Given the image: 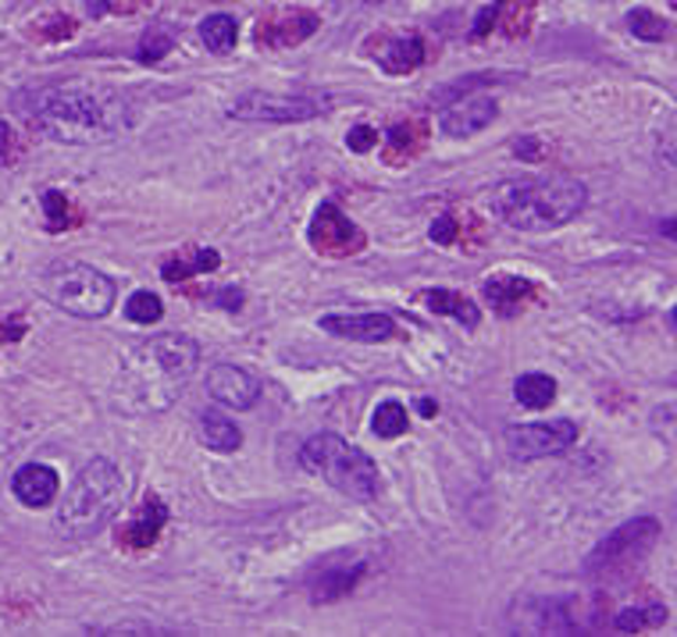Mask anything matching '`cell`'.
<instances>
[{"label":"cell","instance_id":"obj_1","mask_svg":"<svg viewBox=\"0 0 677 637\" xmlns=\"http://www.w3.org/2000/svg\"><path fill=\"white\" fill-rule=\"evenodd\" d=\"M36 132L57 143H104L136 126V107L107 86H43L14 97Z\"/></svg>","mask_w":677,"mask_h":637},{"label":"cell","instance_id":"obj_2","mask_svg":"<svg viewBox=\"0 0 677 637\" xmlns=\"http://www.w3.org/2000/svg\"><path fill=\"white\" fill-rule=\"evenodd\" d=\"M200 364L193 338L168 332L153 335L126 353L115 381V402L121 413H161L175 407Z\"/></svg>","mask_w":677,"mask_h":637},{"label":"cell","instance_id":"obj_3","mask_svg":"<svg viewBox=\"0 0 677 637\" xmlns=\"http://www.w3.org/2000/svg\"><path fill=\"white\" fill-rule=\"evenodd\" d=\"M589 190L571 175H546L503 185L496 196V214L517 231H552L584 210Z\"/></svg>","mask_w":677,"mask_h":637},{"label":"cell","instance_id":"obj_4","mask_svg":"<svg viewBox=\"0 0 677 637\" xmlns=\"http://www.w3.org/2000/svg\"><path fill=\"white\" fill-rule=\"evenodd\" d=\"M129 481L111 460H89L72 481L68 495L57 506V531L65 538H94L126 506Z\"/></svg>","mask_w":677,"mask_h":637},{"label":"cell","instance_id":"obj_5","mask_svg":"<svg viewBox=\"0 0 677 637\" xmlns=\"http://www.w3.org/2000/svg\"><path fill=\"white\" fill-rule=\"evenodd\" d=\"M300 463L353 503H372L378 495V467L372 456L343 442L338 434H314L300 449Z\"/></svg>","mask_w":677,"mask_h":637},{"label":"cell","instance_id":"obj_6","mask_svg":"<svg viewBox=\"0 0 677 637\" xmlns=\"http://www.w3.org/2000/svg\"><path fill=\"white\" fill-rule=\"evenodd\" d=\"M40 292L47 296L57 310L75 317H107L115 306V282L104 271L89 268L79 260H57L51 263L40 278Z\"/></svg>","mask_w":677,"mask_h":637},{"label":"cell","instance_id":"obj_7","mask_svg":"<svg viewBox=\"0 0 677 637\" xmlns=\"http://www.w3.org/2000/svg\"><path fill=\"white\" fill-rule=\"evenodd\" d=\"M659 541V520L656 517H635L610 531L599 546L584 555V577L592 581H617L631 573Z\"/></svg>","mask_w":677,"mask_h":637},{"label":"cell","instance_id":"obj_8","mask_svg":"<svg viewBox=\"0 0 677 637\" xmlns=\"http://www.w3.org/2000/svg\"><path fill=\"white\" fill-rule=\"evenodd\" d=\"M603 613L578 598H520L511 609V630L517 634H592Z\"/></svg>","mask_w":677,"mask_h":637},{"label":"cell","instance_id":"obj_9","mask_svg":"<svg viewBox=\"0 0 677 637\" xmlns=\"http://www.w3.org/2000/svg\"><path fill=\"white\" fill-rule=\"evenodd\" d=\"M329 111H332L329 93H279V97H275V93H246V97L233 100L228 118L286 126V121H311Z\"/></svg>","mask_w":677,"mask_h":637},{"label":"cell","instance_id":"obj_10","mask_svg":"<svg viewBox=\"0 0 677 637\" xmlns=\"http://www.w3.org/2000/svg\"><path fill=\"white\" fill-rule=\"evenodd\" d=\"M307 242H311V250L321 257L343 260V257L361 253L367 246V236L350 222L343 210H338V204L325 199V204L314 210L311 225H307Z\"/></svg>","mask_w":677,"mask_h":637},{"label":"cell","instance_id":"obj_11","mask_svg":"<svg viewBox=\"0 0 677 637\" xmlns=\"http://www.w3.org/2000/svg\"><path fill=\"white\" fill-rule=\"evenodd\" d=\"M506 453L514 460H542L560 456L578 442L574 421H542V424H511L503 431Z\"/></svg>","mask_w":677,"mask_h":637},{"label":"cell","instance_id":"obj_12","mask_svg":"<svg viewBox=\"0 0 677 637\" xmlns=\"http://www.w3.org/2000/svg\"><path fill=\"white\" fill-rule=\"evenodd\" d=\"M204 385H207V396L228 410H246L260 399V381L246 367H236V364L211 367Z\"/></svg>","mask_w":677,"mask_h":637},{"label":"cell","instance_id":"obj_13","mask_svg":"<svg viewBox=\"0 0 677 637\" xmlns=\"http://www.w3.org/2000/svg\"><path fill=\"white\" fill-rule=\"evenodd\" d=\"M361 577H364V559H350V563H343V555L325 559V563L311 573V598L318 605L335 602V598L350 595Z\"/></svg>","mask_w":677,"mask_h":637},{"label":"cell","instance_id":"obj_14","mask_svg":"<svg viewBox=\"0 0 677 637\" xmlns=\"http://www.w3.org/2000/svg\"><path fill=\"white\" fill-rule=\"evenodd\" d=\"M499 115V104L492 97H479V93H471V97L450 104V111L442 115V132L445 136H456V139H468L474 132L488 129L492 121Z\"/></svg>","mask_w":677,"mask_h":637},{"label":"cell","instance_id":"obj_15","mask_svg":"<svg viewBox=\"0 0 677 637\" xmlns=\"http://www.w3.org/2000/svg\"><path fill=\"white\" fill-rule=\"evenodd\" d=\"M321 328L346 342H389L396 335V321L389 314H329Z\"/></svg>","mask_w":677,"mask_h":637},{"label":"cell","instance_id":"obj_16","mask_svg":"<svg viewBox=\"0 0 677 637\" xmlns=\"http://www.w3.org/2000/svg\"><path fill=\"white\" fill-rule=\"evenodd\" d=\"M318 25H321V19H318L314 11H282L279 19L260 22L257 43L260 46H271V51H286V46H297L307 36H314Z\"/></svg>","mask_w":677,"mask_h":637},{"label":"cell","instance_id":"obj_17","mask_svg":"<svg viewBox=\"0 0 677 637\" xmlns=\"http://www.w3.org/2000/svg\"><path fill=\"white\" fill-rule=\"evenodd\" d=\"M11 492L22 506L43 509V506H51L57 495V474L47 463H25V467H19V474L11 477Z\"/></svg>","mask_w":677,"mask_h":637},{"label":"cell","instance_id":"obj_18","mask_svg":"<svg viewBox=\"0 0 677 637\" xmlns=\"http://www.w3.org/2000/svg\"><path fill=\"white\" fill-rule=\"evenodd\" d=\"M482 300L496 310V314L514 317L528 300H535V285L520 274H492L482 285Z\"/></svg>","mask_w":677,"mask_h":637},{"label":"cell","instance_id":"obj_19","mask_svg":"<svg viewBox=\"0 0 677 637\" xmlns=\"http://www.w3.org/2000/svg\"><path fill=\"white\" fill-rule=\"evenodd\" d=\"M164 520H168V506L158 499V495H147L143 506L136 509V517H132L126 527H121L118 541H121L126 549H147V546H153V541H158Z\"/></svg>","mask_w":677,"mask_h":637},{"label":"cell","instance_id":"obj_20","mask_svg":"<svg viewBox=\"0 0 677 637\" xmlns=\"http://www.w3.org/2000/svg\"><path fill=\"white\" fill-rule=\"evenodd\" d=\"M372 57L382 65V72H389V75H410V72L425 61V43H421V36H410V33L389 36V40L375 43Z\"/></svg>","mask_w":677,"mask_h":637},{"label":"cell","instance_id":"obj_21","mask_svg":"<svg viewBox=\"0 0 677 637\" xmlns=\"http://www.w3.org/2000/svg\"><path fill=\"white\" fill-rule=\"evenodd\" d=\"M196 439L204 442L211 453H236V449L243 445L239 428L228 421L225 413H218V410H204V413H200Z\"/></svg>","mask_w":677,"mask_h":637},{"label":"cell","instance_id":"obj_22","mask_svg":"<svg viewBox=\"0 0 677 637\" xmlns=\"http://www.w3.org/2000/svg\"><path fill=\"white\" fill-rule=\"evenodd\" d=\"M664 624H667V605L664 602H638V605H627V609H617L610 616V630H621V634L656 630Z\"/></svg>","mask_w":677,"mask_h":637},{"label":"cell","instance_id":"obj_23","mask_svg":"<svg viewBox=\"0 0 677 637\" xmlns=\"http://www.w3.org/2000/svg\"><path fill=\"white\" fill-rule=\"evenodd\" d=\"M421 300H425L428 310H432V314H450V317H456L460 324H464V328H479V321H482L479 306H474L471 300L460 296V292H450V289H428Z\"/></svg>","mask_w":677,"mask_h":637},{"label":"cell","instance_id":"obj_24","mask_svg":"<svg viewBox=\"0 0 677 637\" xmlns=\"http://www.w3.org/2000/svg\"><path fill=\"white\" fill-rule=\"evenodd\" d=\"M425 143V126L421 121H399V126L389 129V147H386V161L389 164H404Z\"/></svg>","mask_w":677,"mask_h":637},{"label":"cell","instance_id":"obj_25","mask_svg":"<svg viewBox=\"0 0 677 637\" xmlns=\"http://www.w3.org/2000/svg\"><path fill=\"white\" fill-rule=\"evenodd\" d=\"M236 36H239V25H236L233 14H207V19L200 22V40H204V46L214 54L233 51Z\"/></svg>","mask_w":677,"mask_h":637},{"label":"cell","instance_id":"obj_26","mask_svg":"<svg viewBox=\"0 0 677 637\" xmlns=\"http://www.w3.org/2000/svg\"><path fill=\"white\" fill-rule=\"evenodd\" d=\"M514 396L520 407L528 410H546L552 399H557V381H552L549 375H520L514 381Z\"/></svg>","mask_w":677,"mask_h":637},{"label":"cell","instance_id":"obj_27","mask_svg":"<svg viewBox=\"0 0 677 637\" xmlns=\"http://www.w3.org/2000/svg\"><path fill=\"white\" fill-rule=\"evenodd\" d=\"M372 428H375L378 439H399V434L410 431V417L399 402H382V407L375 410Z\"/></svg>","mask_w":677,"mask_h":637},{"label":"cell","instance_id":"obj_28","mask_svg":"<svg viewBox=\"0 0 677 637\" xmlns=\"http://www.w3.org/2000/svg\"><path fill=\"white\" fill-rule=\"evenodd\" d=\"M172 43H175L172 29H168V25H150L147 33H143V40H140V46H136V57H140L143 65H153V61H161L168 51H172Z\"/></svg>","mask_w":677,"mask_h":637},{"label":"cell","instance_id":"obj_29","mask_svg":"<svg viewBox=\"0 0 677 637\" xmlns=\"http://www.w3.org/2000/svg\"><path fill=\"white\" fill-rule=\"evenodd\" d=\"M627 29L631 33H635L638 40H664L670 29H667V22L659 19L656 11H649V8H635V11H627Z\"/></svg>","mask_w":677,"mask_h":637},{"label":"cell","instance_id":"obj_30","mask_svg":"<svg viewBox=\"0 0 677 637\" xmlns=\"http://www.w3.org/2000/svg\"><path fill=\"white\" fill-rule=\"evenodd\" d=\"M161 314H164L161 300L153 296V292H147V289L132 292L129 303H126V317L136 321V324H153V321H161Z\"/></svg>","mask_w":677,"mask_h":637},{"label":"cell","instance_id":"obj_31","mask_svg":"<svg viewBox=\"0 0 677 637\" xmlns=\"http://www.w3.org/2000/svg\"><path fill=\"white\" fill-rule=\"evenodd\" d=\"M488 83H496V75H488V72H482V75H464V79H460V83L442 86V89L436 93V104L445 100V107H450V104H456V100L471 97V93H479V89L488 86Z\"/></svg>","mask_w":677,"mask_h":637},{"label":"cell","instance_id":"obj_32","mask_svg":"<svg viewBox=\"0 0 677 637\" xmlns=\"http://www.w3.org/2000/svg\"><path fill=\"white\" fill-rule=\"evenodd\" d=\"M43 210H47V228L51 231H65L72 225V210H68L65 193H57V190L43 193Z\"/></svg>","mask_w":677,"mask_h":637},{"label":"cell","instance_id":"obj_33","mask_svg":"<svg viewBox=\"0 0 677 637\" xmlns=\"http://www.w3.org/2000/svg\"><path fill=\"white\" fill-rule=\"evenodd\" d=\"M656 153H659V161H667L670 168H677V115L667 118V126L659 129V136H656Z\"/></svg>","mask_w":677,"mask_h":637},{"label":"cell","instance_id":"obj_34","mask_svg":"<svg viewBox=\"0 0 677 637\" xmlns=\"http://www.w3.org/2000/svg\"><path fill=\"white\" fill-rule=\"evenodd\" d=\"M161 274L168 278V282H186L190 274H200V271H196V263L190 257H172V260L161 263Z\"/></svg>","mask_w":677,"mask_h":637},{"label":"cell","instance_id":"obj_35","mask_svg":"<svg viewBox=\"0 0 677 637\" xmlns=\"http://www.w3.org/2000/svg\"><path fill=\"white\" fill-rule=\"evenodd\" d=\"M428 236H432V242H439V246H450V242H456V222L450 214H442L432 222V228H428Z\"/></svg>","mask_w":677,"mask_h":637},{"label":"cell","instance_id":"obj_36","mask_svg":"<svg viewBox=\"0 0 677 637\" xmlns=\"http://www.w3.org/2000/svg\"><path fill=\"white\" fill-rule=\"evenodd\" d=\"M375 129L372 126H357V129H350V136H346V147L353 150V153H367L375 147Z\"/></svg>","mask_w":677,"mask_h":637},{"label":"cell","instance_id":"obj_37","mask_svg":"<svg viewBox=\"0 0 677 637\" xmlns=\"http://www.w3.org/2000/svg\"><path fill=\"white\" fill-rule=\"evenodd\" d=\"M503 14V0H496V4H488L482 14H479V22H474V29H471V40H482L485 33L492 25H496V19Z\"/></svg>","mask_w":677,"mask_h":637},{"label":"cell","instance_id":"obj_38","mask_svg":"<svg viewBox=\"0 0 677 637\" xmlns=\"http://www.w3.org/2000/svg\"><path fill=\"white\" fill-rule=\"evenodd\" d=\"M193 263H196L200 274H207V271H218L222 257H218V250H193Z\"/></svg>","mask_w":677,"mask_h":637},{"label":"cell","instance_id":"obj_39","mask_svg":"<svg viewBox=\"0 0 677 637\" xmlns=\"http://www.w3.org/2000/svg\"><path fill=\"white\" fill-rule=\"evenodd\" d=\"M214 306H225V310H239L243 306V289H218L214 292Z\"/></svg>","mask_w":677,"mask_h":637},{"label":"cell","instance_id":"obj_40","mask_svg":"<svg viewBox=\"0 0 677 637\" xmlns=\"http://www.w3.org/2000/svg\"><path fill=\"white\" fill-rule=\"evenodd\" d=\"M104 634H175L168 627H136V624H126V627H107Z\"/></svg>","mask_w":677,"mask_h":637},{"label":"cell","instance_id":"obj_41","mask_svg":"<svg viewBox=\"0 0 677 637\" xmlns=\"http://www.w3.org/2000/svg\"><path fill=\"white\" fill-rule=\"evenodd\" d=\"M514 150L520 153V158H538V143H535L531 136H528V139H520V143H517Z\"/></svg>","mask_w":677,"mask_h":637},{"label":"cell","instance_id":"obj_42","mask_svg":"<svg viewBox=\"0 0 677 637\" xmlns=\"http://www.w3.org/2000/svg\"><path fill=\"white\" fill-rule=\"evenodd\" d=\"M659 236L677 239V217H667V222H659Z\"/></svg>","mask_w":677,"mask_h":637},{"label":"cell","instance_id":"obj_43","mask_svg":"<svg viewBox=\"0 0 677 637\" xmlns=\"http://www.w3.org/2000/svg\"><path fill=\"white\" fill-rule=\"evenodd\" d=\"M8 143H11V129L4 126V121H0V161H4V150H8Z\"/></svg>","mask_w":677,"mask_h":637},{"label":"cell","instance_id":"obj_44","mask_svg":"<svg viewBox=\"0 0 677 637\" xmlns=\"http://www.w3.org/2000/svg\"><path fill=\"white\" fill-rule=\"evenodd\" d=\"M421 413H425V417H436V402L425 399V402H421Z\"/></svg>","mask_w":677,"mask_h":637},{"label":"cell","instance_id":"obj_45","mask_svg":"<svg viewBox=\"0 0 677 637\" xmlns=\"http://www.w3.org/2000/svg\"><path fill=\"white\" fill-rule=\"evenodd\" d=\"M674 324H677V310H674Z\"/></svg>","mask_w":677,"mask_h":637}]
</instances>
